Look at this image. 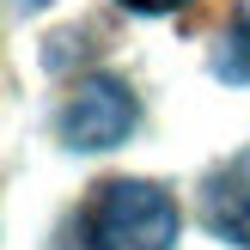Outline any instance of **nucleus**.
Returning <instances> with one entry per match:
<instances>
[{
    "label": "nucleus",
    "instance_id": "nucleus-3",
    "mask_svg": "<svg viewBox=\"0 0 250 250\" xmlns=\"http://www.w3.org/2000/svg\"><path fill=\"white\" fill-rule=\"evenodd\" d=\"M202 195H208V226H214L226 244L250 250V153L226 159V165L202 183Z\"/></svg>",
    "mask_w": 250,
    "mask_h": 250
},
{
    "label": "nucleus",
    "instance_id": "nucleus-2",
    "mask_svg": "<svg viewBox=\"0 0 250 250\" xmlns=\"http://www.w3.org/2000/svg\"><path fill=\"white\" fill-rule=\"evenodd\" d=\"M134 134V92L110 73H92L61 104V141L73 153H110Z\"/></svg>",
    "mask_w": 250,
    "mask_h": 250
},
{
    "label": "nucleus",
    "instance_id": "nucleus-5",
    "mask_svg": "<svg viewBox=\"0 0 250 250\" xmlns=\"http://www.w3.org/2000/svg\"><path fill=\"white\" fill-rule=\"evenodd\" d=\"M128 12H146V19H159V12H177L183 0H122Z\"/></svg>",
    "mask_w": 250,
    "mask_h": 250
},
{
    "label": "nucleus",
    "instance_id": "nucleus-4",
    "mask_svg": "<svg viewBox=\"0 0 250 250\" xmlns=\"http://www.w3.org/2000/svg\"><path fill=\"white\" fill-rule=\"evenodd\" d=\"M220 80H250V24H232V37L220 43Z\"/></svg>",
    "mask_w": 250,
    "mask_h": 250
},
{
    "label": "nucleus",
    "instance_id": "nucleus-1",
    "mask_svg": "<svg viewBox=\"0 0 250 250\" xmlns=\"http://www.w3.org/2000/svg\"><path fill=\"white\" fill-rule=\"evenodd\" d=\"M177 232H183L177 202L146 177L104 183L92 202V220H85L92 250H177Z\"/></svg>",
    "mask_w": 250,
    "mask_h": 250
}]
</instances>
